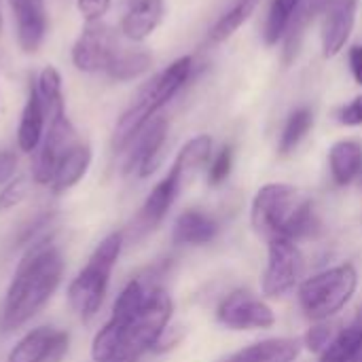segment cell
<instances>
[{
	"label": "cell",
	"instance_id": "obj_21",
	"mask_svg": "<svg viewBox=\"0 0 362 362\" xmlns=\"http://www.w3.org/2000/svg\"><path fill=\"white\" fill-rule=\"evenodd\" d=\"M329 170L335 185L346 187L362 172V144L358 140H339L329 151Z\"/></svg>",
	"mask_w": 362,
	"mask_h": 362
},
{
	"label": "cell",
	"instance_id": "obj_9",
	"mask_svg": "<svg viewBox=\"0 0 362 362\" xmlns=\"http://www.w3.org/2000/svg\"><path fill=\"white\" fill-rule=\"evenodd\" d=\"M216 320L229 331H265L276 325V314L263 299L238 288L218 303Z\"/></svg>",
	"mask_w": 362,
	"mask_h": 362
},
{
	"label": "cell",
	"instance_id": "obj_29",
	"mask_svg": "<svg viewBox=\"0 0 362 362\" xmlns=\"http://www.w3.org/2000/svg\"><path fill=\"white\" fill-rule=\"evenodd\" d=\"M30 187H32V180L30 176H23V174L15 176L4 187H0V214H6L15 210L17 206H21L25 197L30 195Z\"/></svg>",
	"mask_w": 362,
	"mask_h": 362
},
{
	"label": "cell",
	"instance_id": "obj_36",
	"mask_svg": "<svg viewBox=\"0 0 362 362\" xmlns=\"http://www.w3.org/2000/svg\"><path fill=\"white\" fill-rule=\"evenodd\" d=\"M348 62H350V70H352V76L354 81L362 87V47L361 45H354L350 47V53H348Z\"/></svg>",
	"mask_w": 362,
	"mask_h": 362
},
{
	"label": "cell",
	"instance_id": "obj_5",
	"mask_svg": "<svg viewBox=\"0 0 362 362\" xmlns=\"http://www.w3.org/2000/svg\"><path fill=\"white\" fill-rule=\"evenodd\" d=\"M358 291V272L352 263L329 267L299 286V305L308 320L325 322L339 314Z\"/></svg>",
	"mask_w": 362,
	"mask_h": 362
},
{
	"label": "cell",
	"instance_id": "obj_34",
	"mask_svg": "<svg viewBox=\"0 0 362 362\" xmlns=\"http://www.w3.org/2000/svg\"><path fill=\"white\" fill-rule=\"evenodd\" d=\"M182 335H185V331H182L180 327H168V329L161 333V337L157 339V344H155L153 352H159V354H163V352H168V350L176 348V346L180 344Z\"/></svg>",
	"mask_w": 362,
	"mask_h": 362
},
{
	"label": "cell",
	"instance_id": "obj_15",
	"mask_svg": "<svg viewBox=\"0 0 362 362\" xmlns=\"http://www.w3.org/2000/svg\"><path fill=\"white\" fill-rule=\"evenodd\" d=\"M163 0H125V13L121 17V34L127 40H146L163 21Z\"/></svg>",
	"mask_w": 362,
	"mask_h": 362
},
{
	"label": "cell",
	"instance_id": "obj_14",
	"mask_svg": "<svg viewBox=\"0 0 362 362\" xmlns=\"http://www.w3.org/2000/svg\"><path fill=\"white\" fill-rule=\"evenodd\" d=\"M356 8L358 0H329L325 8V21H322V55L335 57L346 42L350 40V34L356 23Z\"/></svg>",
	"mask_w": 362,
	"mask_h": 362
},
{
	"label": "cell",
	"instance_id": "obj_10",
	"mask_svg": "<svg viewBox=\"0 0 362 362\" xmlns=\"http://www.w3.org/2000/svg\"><path fill=\"white\" fill-rule=\"evenodd\" d=\"M117 53H119V42L115 30L102 21H95V23H87L81 36L74 40L70 57L76 70L93 74V72H106Z\"/></svg>",
	"mask_w": 362,
	"mask_h": 362
},
{
	"label": "cell",
	"instance_id": "obj_1",
	"mask_svg": "<svg viewBox=\"0 0 362 362\" xmlns=\"http://www.w3.org/2000/svg\"><path fill=\"white\" fill-rule=\"evenodd\" d=\"M64 278V259L53 244V235L45 233L32 242L21 257L13 280L6 288L2 329L15 331L30 322L55 295Z\"/></svg>",
	"mask_w": 362,
	"mask_h": 362
},
{
	"label": "cell",
	"instance_id": "obj_31",
	"mask_svg": "<svg viewBox=\"0 0 362 362\" xmlns=\"http://www.w3.org/2000/svg\"><path fill=\"white\" fill-rule=\"evenodd\" d=\"M231 168H233V146H223L208 168V182L212 187L223 185L229 178Z\"/></svg>",
	"mask_w": 362,
	"mask_h": 362
},
{
	"label": "cell",
	"instance_id": "obj_4",
	"mask_svg": "<svg viewBox=\"0 0 362 362\" xmlns=\"http://www.w3.org/2000/svg\"><path fill=\"white\" fill-rule=\"evenodd\" d=\"M121 250H123V233L121 231L108 233L93 248L87 265L68 284V293H66L68 303L83 322H89L100 312L110 286V276L121 257Z\"/></svg>",
	"mask_w": 362,
	"mask_h": 362
},
{
	"label": "cell",
	"instance_id": "obj_3",
	"mask_svg": "<svg viewBox=\"0 0 362 362\" xmlns=\"http://www.w3.org/2000/svg\"><path fill=\"white\" fill-rule=\"evenodd\" d=\"M193 72V57L182 55L174 59L165 70L153 76L119 117L112 132V148L125 151L136 140V136L157 117V112L187 85Z\"/></svg>",
	"mask_w": 362,
	"mask_h": 362
},
{
	"label": "cell",
	"instance_id": "obj_8",
	"mask_svg": "<svg viewBox=\"0 0 362 362\" xmlns=\"http://www.w3.org/2000/svg\"><path fill=\"white\" fill-rule=\"evenodd\" d=\"M78 142L76 132L68 119L66 112H57L47 119V132L45 138L34 153V165H32V180L36 185L49 187L53 180V174L57 170L59 159Z\"/></svg>",
	"mask_w": 362,
	"mask_h": 362
},
{
	"label": "cell",
	"instance_id": "obj_20",
	"mask_svg": "<svg viewBox=\"0 0 362 362\" xmlns=\"http://www.w3.org/2000/svg\"><path fill=\"white\" fill-rule=\"evenodd\" d=\"M301 341L291 337L263 339L242 348L223 362H295L301 354Z\"/></svg>",
	"mask_w": 362,
	"mask_h": 362
},
{
	"label": "cell",
	"instance_id": "obj_17",
	"mask_svg": "<svg viewBox=\"0 0 362 362\" xmlns=\"http://www.w3.org/2000/svg\"><path fill=\"white\" fill-rule=\"evenodd\" d=\"M45 132H47V112L38 95L36 83H30L28 98H25L21 119L17 125V148L25 155L36 153L45 138Z\"/></svg>",
	"mask_w": 362,
	"mask_h": 362
},
{
	"label": "cell",
	"instance_id": "obj_38",
	"mask_svg": "<svg viewBox=\"0 0 362 362\" xmlns=\"http://www.w3.org/2000/svg\"><path fill=\"white\" fill-rule=\"evenodd\" d=\"M132 362H136V361H132Z\"/></svg>",
	"mask_w": 362,
	"mask_h": 362
},
{
	"label": "cell",
	"instance_id": "obj_27",
	"mask_svg": "<svg viewBox=\"0 0 362 362\" xmlns=\"http://www.w3.org/2000/svg\"><path fill=\"white\" fill-rule=\"evenodd\" d=\"M36 89L38 95L42 100L47 119L57 115V112H66V100H64V87H62V74L55 66H45L38 72L36 78Z\"/></svg>",
	"mask_w": 362,
	"mask_h": 362
},
{
	"label": "cell",
	"instance_id": "obj_28",
	"mask_svg": "<svg viewBox=\"0 0 362 362\" xmlns=\"http://www.w3.org/2000/svg\"><path fill=\"white\" fill-rule=\"evenodd\" d=\"M312 125H314V112L310 108H305V106L297 108L288 117V121H286V125H284V129L280 134V142H278L280 155H291L301 144V140L310 134Z\"/></svg>",
	"mask_w": 362,
	"mask_h": 362
},
{
	"label": "cell",
	"instance_id": "obj_11",
	"mask_svg": "<svg viewBox=\"0 0 362 362\" xmlns=\"http://www.w3.org/2000/svg\"><path fill=\"white\" fill-rule=\"evenodd\" d=\"M70 348V333L55 327L30 329L6 354V362H62Z\"/></svg>",
	"mask_w": 362,
	"mask_h": 362
},
{
	"label": "cell",
	"instance_id": "obj_39",
	"mask_svg": "<svg viewBox=\"0 0 362 362\" xmlns=\"http://www.w3.org/2000/svg\"><path fill=\"white\" fill-rule=\"evenodd\" d=\"M361 362H362V358H361Z\"/></svg>",
	"mask_w": 362,
	"mask_h": 362
},
{
	"label": "cell",
	"instance_id": "obj_32",
	"mask_svg": "<svg viewBox=\"0 0 362 362\" xmlns=\"http://www.w3.org/2000/svg\"><path fill=\"white\" fill-rule=\"evenodd\" d=\"M110 4L112 0H76V8L87 23L102 21V17L110 11Z\"/></svg>",
	"mask_w": 362,
	"mask_h": 362
},
{
	"label": "cell",
	"instance_id": "obj_23",
	"mask_svg": "<svg viewBox=\"0 0 362 362\" xmlns=\"http://www.w3.org/2000/svg\"><path fill=\"white\" fill-rule=\"evenodd\" d=\"M210 155H212V138L208 134H199L182 144L172 168L178 170L185 182H189L210 161Z\"/></svg>",
	"mask_w": 362,
	"mask_h": 362
},
{
	"label": "cell",
	"instance_id": "obj_25",
	"mask_svg": "<svg viewBox=\"0 0 362 362\" xmlns=\"http://www.w3.org/2000/svg\"><path fill=\"white\" fill-rule=\"evenodd\" d=\"M303 0H272L269 4V13L263 25V40L265 45H278L280 38L286 36L288 25L295 17V13L299 11Z\"/></svg>",
	"mask_w": 362,
	"mask_h": 362
},
{
	"label": "cell",
	"instance_id": "obj_6",
	"mask_svg": "<svg viewBox=\"0 0 362 362\" xmlns=\"http://www.w3.org/2000/svg\"><path fill=\"white\" fill-rule=\"evenodd\" d=\"M172 314H174L172 297L168 295L165 288L155 286L151 291L144 308L140 310V314L134 318V322L129 325V329L125 333V344H123V352H121L119 362L138 361L144 352L153 350L157 339L161 337V333L170 327Z\"/></svg>",
	"mask_w": 362,
	"mask_h": 362
},
{
	"label": "cell",
	"instance_id": "obj_12",
	"mask_svg": "<svg viewBox=\"0 0 362 362\" xmlns=\"http://www.w3.org/2000/svg\"><path fill=\"white\" fill-rule=\"evenodd\" d=\"M168 129H170V123L165 117H155L138 136L136 140L129 144V155L125 159V174H132L136 172L140 178H148L159 161H161V151H163V144L168 140Z\"/></svg>",
	"mask_w": 362,
	"mask_h": 362
},
{
	"label": "cell",
	"instance_id": "obj_16",
	"mask_svg": "<svg viewBox=\"0 0 362 362\" xmlns=\"http://www.w3.org/2000/svg\"><path fill=\"white\" fill-rule=\"evenodd\" d=\"M185 185L187 182L182 180V176L178 174V170L176 168H170V172L146 195V199H144V204L140 208V223L146 229H155L168 216L170 208L178 199V193L182 191Z\"/></svg>",
	"mask_w": 362,
	"mask_h": 362
},
{
	"label": "cell",
	"instance_id": "obj_26",
	"mask_svg": "<svg viewBox=\"0 0 362 362\" xmlns=\"http://www.w3.org/2000/svg\"><path fill=\"white\" fill-rule=\"evenodd\" d=\"M151 66H153V55L148 51H121L119 49V53L115 55L106 74L112 81L127 83V81L142 76Z\"/></svg>",
	"mask_w": 362,
	"mask_h": 362
},
{
	"label": "cell",
	"instance_id": "obj_35",
	"mask_svg": "<svg viewBox=\"0 0 362 362\" xmlns=\"http://www.w3.org/2000/svg\"><path fill=\"white\" fill-rule=\"evenodd\" d=\"M17 155L13 151H0V187L13 180L17 174Z\"/></svg>",
	"mask_w": 362,
	"mask_h": 362
},
{
	"label": "cell",
	"instance_id": "obj_22",
	"mask_svg": "<svg viewBox=\"0 0 362 362\" xmlns=\"http://www.w3.org/2000/svg\"><path fill=\"white\" fill-rule=\"evenodd\" d=\"M362 358V310L358 316L322 350L318 362H361Z\"/></svg>",
	"mask_w": 362,
	"mask_h": 362
},
{
	"label": "cell",
	"instance_id": "obj_2",
	"mask_svg": "<svg viewBox=\"0 0 362 362\" xmlns=\"http://www.w3.org/2000/svg\"><path fill=\"white\" fill-rule=\"evenodd\" d=\"M250 225L257 233L299 240L314 227V206L297 187L286 182L263 185L250 204Z\"/></svg>",
	"mask_w": 362,
	"mask_h": 362
},
{
	"label": "cell",
	"instance_id": "obj_18",
	"mask_svg": "<svg viewBox=\"0 0 362 362\" xmlns=\"http://www.w3.org/2000/svg\"><path fill=\"white\" fill-rule=\"evenodd\" d=\"M218 229L214 216L202 210H185L174 221L172 240L178 246H206L218 235Z\"/></svg>",
	"mask_w": 362,
	"mask_h": 362
},
{
	"label": "cell",
	"instance_id": "obj_33",
	"mask_svg": "<svg viewBox=\"0 0 362 362\" xmlns=\"http://www.w3.org/2000/svg\"><path fill=\"white\" fill-rule=\"evenodd\" d=\"M337 121L348 127L362 125V95H356L350 104H346L337 110Z\"/></svg>",
	"mask_w": 362,
	"mask_h": 362
},
{
	"label": "cell",
	"instance_id": "obj_19",
	"mask_svg": "<svg viewBox=\"0 0 362 362\" xmlns=\"http://www.w3.org/2000/svg\"><path fill=\"white\" fill-rule=\"evenodd\" d=\"M93 161V151L87 142H76L57 163V170L53 174L51 180V191L55 195L68 193L70 189H74L89 172Z\"/></svg>",
	"mask_w": 362,
	"mask_h": 362
},
{
	"label": "cell",
	"instance_id": "obj_24",
	"mask_svg": "<svg viewBox=\"0 0 362 362\" xmlns=\"http://www.w3.org/2000/svg\"><path fill=\"white\" fill-rule=\"evenodd\" d=\"M259 2L261 0H235L216 21H214V25L210 28V32H208V40L212 42V45H216V42H223V40H227V38H231L248 19H250V15L255 13V8L259 6Z\"/></svg>",
	"mask_w": 362,
	"mask_h": 362
},
{
	"label": "cell",
	"instance_id": "obj_37",
	"mask_svg": "<svg viewBox=\"0 0 362 362\" xmlns=\"http://www.w3.org/2000/svg\"><path fill=\"white\" fill-rule=\"evenodd\" d=\"M0 30H2V11H0Z\"/></svg>",
	"mask_w": 362,
	"mask_h": 362
},
{
	"label": "cell",
	"instance_id": "obj_7",
	"mask_svg": "<svg viewBox=\"0 0 362 362\" xmlns=\"http://www.w3.org/2000/svg\"><path fill=\"white\" fill-rule=\"evenodd\" d=\"M305 274V257L291 238H272L267 244V265L261 276V293L280 299L291 293Z\"/></svg>",
	"mask_w": 362,
	"mask_h": 362
},
{
	"label": "cell",
	"instance_id": "obj_13",
	"mask_svg": "<svg viewBox=\"0 0 362 362\" xmlns=\"http://www.w3.org/2000/svg\"><path fill=\"white\" fill-rule=\"evenodd\" d=\"M17 45L23 53H36L49 32V13L45 0H8Z\"/></svg>",
	"mask_w": 362,
	"mask_h": 362
},
{
	"label": "cell",
	"instance_id": "obj_30",
	"mask_svg": "<svg viewBox=\"0 0 362 362\" xmlns=\"http://www.w3.org/2000/svg\"><path fill=\"white\" fill-rule=\"evenodd\" d=\"M333 337H335V329L329 325V320H325V322H314V325L308 329V333L303 335L301 344L305 346L308 352H312V354H322V350L331 344Z\"/></svg>",
	"mask_w": 362,
	"mask_h": 362
}]
</instances>
